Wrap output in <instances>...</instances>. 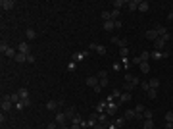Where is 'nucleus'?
Returning a JSON list of instances; mask_svg holds the SVG:
<instances>
[{
	"instance_id": "f257e3e1",
	"label": "nucleus",
	"mask_w": 173,
	"mask_h": 129,
	"mask_svg": "<svg viewBox=\"0 0 173 129\" xmlns=\"http://www.w3.org/2000/svg\"><path fill=\"white\" fill-rule=\"evenodd\" d=\"M12 106H14V102L10 100V96H2V102H0V108H2V112L6 114V112H10L12 110Z\"/></svg>"
},
{
	"instance_id": "f03ea898",
	"label": "nucleus",
	"mask_w": 173,
	"mask_h": 129,
	"mask_svg": "<svg viewBox=\"0 0 173 129\" xmlns=\"http://www.w3.org/2000/svg\"><path fill=\"white\" fill-rule=\"evenodd\" d=\"M106 102H108V100H106ZM119 106H121V102H114V100H112V102H108V106H106V114L114 116L115 112L119 110Z\"/></svg>"
},
{
	"instance_id": "7ed1b4c3",
	"label": "nucleus",
	"mask_w": 173,
	"mask_h": 129,
	"mask_svg": "<svg viewBox=\"0 0 173 129\" xmlns=\"http://www.w3.org/2000/svg\"><path fill=\"white\" fill-rule=\"evenodd\" d=\"M96 77H98V85H100L102 89L110 85V81H108V71H100V73H98Z\"/></svg>"
},
{
	"instance_id": "20e7f679",
	"label": "nucleus",
	"mask_w": 173,
	"mask_h": 129,
	"mask_svg": "<svg viewBox=\"0 0 173 129\" xmlns=\"http://www.w3.org/2000/svg\"><path fill=\"white\" fill-rule=\"evenodd\" d=\"M62 104H64L62 100H48V102H46V110H50V112H58Z\"/></svg>"
},
{
	"instance_id": "39448f33",
	"label": "nucleus",
	"mask_w": 173,
	"mask_h": 129,
	"mask_svg": "<svg viewBox=\"0 0 173 129\" xmlns=\"http://www.w3.org/2000/svg\"><path fill=\"white\" fill-rule=\"evenodd\" d=\"M54 122L58 123V125H65V122H67V118H65V112L58 110V112H56V119H54Z\"/></svg>"
},
{
	"instance_id": "423d86ee",
	"label": "nucleus",
	"mask_w": 173,
	"mask_h": 129,
	"mask_svg": "<svg viewBox=\"0 0 173 129\" xmlns=\"http://www.w3.org/2000/svg\"><path fill=\"white\" fill-rule=\"evenodd\" d=\"M125 83H135V85H141V77H137V75H133V73H129V71H127V73H125Z\"/></svg>"
},
{
	"instance_id": "0eeeda50",
	"label": "nucleus",
	"mask_w": 173,
	"mask_h": 129,
	"mask_svg": "<svg viewBox=\"0 0 173 129\" xmlns=\"http://www.w3.org/2000/svg\"><path fill=\"white\" fill-rule=\"evenodd\" d=\"M89 48H90V50H96L100 56H104V54H106V46H104V44H96V43H92Z\"/></svg>"
},
{
	"instance_id": "6e6552de",
	"label": "nucleus",
	"mask_w": 173,
	"mask_h": 129,
	"mask_svg": "<svg viewBox=\"0 0 173 129\" xmlns=\"http://www.w3.org/2000/svg\"><path fill=\"white\" fill-rule=\"evenodd\" d=\"M169 56V52H160V50H154V52H150V58H154V60H162V58H167Z\"/></svg>"
},
{
	"instance_id": "1a4fd4ad",
	"label": "nucleus",
	"mask_w": 173,
	"mask_h": 129,
	"mask_svg": "<svg viewBox=\"0 0 173 129\" xmlns=\"http://www.w3.org/2000/svg\"><path fill=\"white\" fill-rule=\"evenodd\" d=\"M86 54H89V52H75V54L71 56V62H75V64L83 62V60L86 58Z\"/></svg>"
},
{
	"instance_id": "9d476101",
	"label": "nucleus",
	"mask_w": 173,
	"mask_h": 129,
	"mask_svg": "<svg viewBox=\"0 0 173 129\" xmlns=\"http://www.w3.org/2000/svg\"><path fill=\"white\" fill-rule=\"evenodd\" d=\"M15 6V2L14 0H2V2H0V8H2L4 12H8V10H12V8Z\"/></svg>"
},
{
	"instance_id": "9b49d317",
	"label": "nucleus",
	"mask_w": 173,
	"mask_h": 129,
	"mask_svg": "<svg viewBox=\"0 0 173 129\" xmlns=\"http://www.w3.org/2000/svg\"><path fill=\"white\" fill-rule=\"evenodd\" d=\"M154 48H156V50H160V52H163V50H166V41L158 37V39L154 41Z\"/></svg>"
},
{
	"instance_id": "f8f14e48",
	"label": "nucleus",
	"mask_w": 173,
	"mask_h": 129,
	"mask_svg": "<svg viewBox=\"0 0 173 129\" xmlns=\"http://www.w3.org/2000/svg\"><path fill=\"white\" fill-rule=\"evenodd\" d=\"M18 52H21V54H31V46H29V43H19V48H18Z\"/></svg>"
},
{
	"instance_id": "ddd939ff",
	"label": "nucleus",
	"mask_w": 173,
	"mask_h": 129,
	"mask_svg": "<svg viewBox=\"0 0 173 129\" xmlns=\"http://www.w3.org/2000/svg\"><path fill=\"white\" fill-rule=\"evenodd\" d=\"M154 31L158 33V37H163V35H167V33H169V31H167V27H166V25H160V23L154 27Z\"/></svg>"
},
{
	"instance_id": "4468645a",
	"label": "nucleus",
	"mask_w": 173,
	"mask_h": 129,
	"mask_svg": "<svg viewBox=\"0 0 173 129\" xmlns=\"http://www.w3.org/2000/svg\"><path fill=\"white\" fill-rule=\"evenodd\" d=\"M139 4H141V0H127V10H131V12L139 10Z\"/></svg>"
},
{
	"instance_id": "2eb2a0df",
	"label": "nucleus",
	"mask_w": 173,
	"mask_h": 129,
	"mask_svg": "<svg viewBox=\"0 0 173 129\" xmlns=\"http://www.w3.org/2000/svg\"><path fill=\"white\" fill-rule=\"evenodd\" d=\"M86 85H89L90 89H96L98 87V77H94V75H90V77H86Z\"/></svg>"
},
{
	"instance_id": "dca6fc26",
	"label": "nucleus",
	"mask_w": 173,
	"mask_h": 129,
	"mask_svg": "<svg viewBox=\"0 0 173 129\" xmlns=\"http://www.w3.org/2000/svg\"><path fill=\"white\" fill-rule=\"evenodd\" d=\"M144 110H146V108H144L142 104H137V106H135V114H137L139 119H144Z\"/></svg>"
},
{
	"instance_id": "f3484780",
	"label": "nucleus",
	"mask_w": 173,
	"mask_h": 129,
	"mask_svg": "<svg viewBox=\"0 0 173 129\" xmlns=\"http://www.w3.org/2000/svg\"><path fill=\"white\" fill-rule=\"evenodd\" d=\"M144 37H146V39H148V41H152V43H154V41H156V39H158V33H156V31H154V29H148V31H146V33H144Z\"/></svg>"
},
{
	"instance_id": "a211bd4d",
	"label": "nucleus",
	"mask_w": 173,
	"mask_h": 129,
	"mask_svg": "<svg viewBox=\"0 0 173 129\" xmlns=\"http://www.w3.org/2000/svg\"><path fill=\"white\" fill-rule=\"evenodd\" d=\"M4 56H8V58H15V56H18V50H15V48H12V46H8L6 50L2 52Z\"/></svg>"
},
{
	"instance_id": "6ab92c4d",
	"label": "nucleus",
	"mask_w": 173,
	"mask_h": 129,
	"mask_svg": "<svg viewBox=\"0 0 173 129\" xmlns=\"http://www.w3.org/2000/svg\"><path fill=\"white\" fill-rule=\"evenodd\" d=\"M112 10H119V12H121V8L123 6H127V2H125V0H114V2H112Z\"/></svg>"
},
{
	"instance_id": "aec40b11",
	"label": "nucleus",
	"mask_w": 173,
	"mask_h": 129,
	"mask_svg": "<svg viewBox=\"0 0 173 129\" xmlns=\"http://www.w3.org/2000/svg\"><path fill=\"white\" fill-rule=\"evenodd\" d=\"M18 95H19V98H21V100H27V98H29V89H27V87H21V89L18 91Z\"/></svg>"
},
{
	"instance_id": "412c9836",
	"label": "nucleus",
	"mask_w": 173,
	"mask_h": 129,
	"mask_svg": "<svg viewBox=\"0 0 173 129\" xmlns=\"http://www.w3.org/2000/svg\"><path fill=\"white\" fill-rule=\"evenodd\" d=\"M25 37H27V41H35V39H37V33H35L33 27H29V29L25 31Z\"/></svg>"
},
{
	"instance_id": "4be33fe9",
	"label": "nucleus",
	"mask_w": 173,
	"mask_h": 129,
	"mask_svg": "<svg viewBox=\"0 0 173 129\" xmlns=\"http://www.w3.org/2000/svg\"><path fill=\"white\" fill-rule=\"evenodd\" d=\"M75 116H77V114H75V108H73V106H69L67 110H65V118H67L69 122H71V119L75 118Z\"/></svg>"
},
{
	"instance_id": "5701e85b",
	"label": "nucleus",
	"mask_w": 173,
	"mask_h": 129,
	"mask_svg": "<svg viewBox=\"0 0 173 129\" xmlns=\"http://www.w3.org/2000/svg\"><path fill=\"white\" fill-rule=\"evenodd\" d=\"M112 43H114V44H117L119 48H125V46H127V41H125V39H117V37H114V39H112Z\"/></svg>"
},
{
	"instance_id": "b1692460",
	"label": "nucleus",
	"mask_w": 173,
	"mask_h": 129,
	"mask_svg": "<svg viewBox=\"0 0 173 129\" xmlns=\"http://www.w3.org/2000/svg\"><path fill=\"white\" fill-rule=\"evenodd\" d=\"M106 106H108V102H106V100H102V102L96 106V114H106Z\"/></svg>"
},
{
	"instance_id": "393cba45",
	"label": "nucleus",
	"mask_w": 173,
	"mask_h": 129,
	"mask_svg": "<svg viewBox=\"0 0 173 129\" xmlns=\"http://www.w3.org/2000/svg\"><path fill=\"white\" fill-rule=\"evenodd\" d=\"M98 123H102V125H108V123H110L108 114H98Z\"/></svg>"
},
{
	"instance_id": "a878e982",
	"label": "nucleus",
	"mask_w": 173,
	"mask_h": 129,
	"mask_svg": "<svg viewBox=\"0 0 173 129\" xmlns=\"http://www.w3.org/2000/svg\"><path fill=\"white\" fill-rule=\"evenodd\" d=\"M131 98H133V96H131V92H125V91H123L121 96H119V102H129Z\"/></svg>"
},
{
	"instance_id": "bb28decb",
	"label": "nucleus",
	"mask_w": 173,
	"mask_h": 129,
	"mask_svg": "<svg viewBox=\"0 0 173 129\" xmlns=\"http://www.w3.org/2000/svg\"><path fill=\"white\" fill-rule=\"evenodd\" d=\"M148 85H150V89H156V91H158V89H160V79L158 77L150 79V81H148Z\"/></svg>"
},
{
	"instance_id": "cd10ccee",
	"label": "nucleus",
	"mask_w": 173,
	"mask_h": 129,
	"mask_svg": "<svg viewBox=\"0 0 173 129\" xmlns=\"http://www.w3.org/2000/svg\"><path fill=\"white\" fill-rule=\"evenodd\" d=\"M142 129H154V119H144V122H142Z\"/></svg>"
},
{
	"instance_id": "c85d7f7f",
	"label": "nucleus",
	"mask_w": 173,
	"mask_h": 129,
	"mask_svg": "<svg viewBox=\"0 0 173 129\" xmlns=\"http://www.w3.org/2000/svg\"><path fill=\"white\" fill-rule=\"evenodd\" d=\"M139 67H141V71H142V73H148V71L152 70V67H150V64H148V62H141V66H139Z\"/></svg>"
},
{
	"instance_id": "c756f323",
	"label": "nucleus",
	"mask_w": 173,
	"mask_h": 129,
	"mask_svg": "<svg viewBox=\"0 0 173 129\" xmlns=\"http://www.w3.org/2000/svg\"><path fill=\"white\" fill-rule=\"evenodd\" d=\"M102 27H104V31H114L115 29V23L114 21H104V25H102Z\"/></svg>"
},
{
	"instance_id": "7c9ffc66",
	"label": "nucleus",
	"mask_w": 173,
	"mask_h": 129,
	"mask_svg": "<svg viewBox=\"0 0 173 129\" xmlns=\"http://www.w3.org/2000/svg\"><path fill=\"white\" fill-rule=\"evenodd\" d=\"M123 118H125V119H133V118H137V114H135V108H133V110H127L125 114H123Z\"/></svg>"
},
{
	"instance_id": "2f4dec72",
	"label": "nucleus",
	"mask_w": 173,
	"mask_h": 129,
	"mask_svg": "<svg viewBox=\"0 0 173 129\" xmlns=\"http://www.w3.org/2000/svg\"><path fill=\"white\" fill-rule=\"evenodd\" d=\"M148 8H150V4H148L146 0H141V4H139V10H141V12H148Z\"/></svg>"
},
{
	"instance_id": "473e14b6",
	"label": "nucleus",
	"mask_w": 173,
	"mask_h": 129,
	"mask_svg": "<svg viewBox=\"0 0 173 129\" xmlns=\"http://www.w3.org/2000/svg\"><path fill=\"white\" fill-rule=\"evenodd\" d=\"M100 18L104 19V21H112V14H110L108 10H104V12H102V14H100Z\"/></svg>"
},
{
	"instance_id": "72a5a7b5",
	"label": "nucleus",
	"mask_w": 173,
	"mask_h": 129,
	"mask_svg": "<svg viewBox=\"0 0 173 129\" xmlns=\"http://www.w3.org/2000/svg\"><path fill=\"white\" fill-rule=\"evenodd\" d=\"M15 62H19V64H21V62H27V54H21V52H18V56H15Z\"/></svg>"
},
{
	"instance_id": "f704fd0d",
	"label": "nucleus",
	"mask_w": 173,
	"mask_h": 129,
	"mask_svg": "<svg viewBox=\"0 0 173 129\" xmlns=\"http://www.w3.org/2000/svg\"><path fill=\"white\" fill-rule=\"evenodd\" d=\"M8 96H10V100L14 102V106L19 102V100H21V98H19V95H18V92H12V95H8Z\"/></svg>"
},
{
	"instance_id": "c9c22d12",
	"label": "nucleus",
	"mask_w": 173,
	"mask_h": 129,
	"mask_svg": "<svg viewBox=\"0 0 173 129\" xmlns=\"http://www.w3.org/2000/svg\"><path fill=\"white\" fill-rule=\"evenodd\" d=\"M110 14H112V21H117V19L121 18V12H119V10H112Z\"/></svg>"
},
{
	"instance_id": "e433bc0d",
	"label": "nucleus",
	"mask_w": 173,
	"mask_h": 129,
	"mask_svg": "<svg viewBox=\"0 0 173 129\" xmlns=\"http://www.w3.org/2000/svg\"><path fill=\"white\" fill-rule=\"evenodd\" d=\"M121 66L125 67V70H129V67H131V60L129 58H121Z\"/></svg>"
},
{
	"instance_id": "4c0bfd02",
	"label": "nucleus",
	"mask_w": 173,
	"mask_h": 129,
	"mask_svg": "<svg viewBox=\"0 0 173 129\" xmlns=\"http://www.w3.org/2000/svg\"><path fill=\"white\" fill-rule=\"evenodd\" d=\"M146 95L150 96V98H156V96H158V91H156V89H148V91H146Z\"/></svg>"
},
{
	"instance_id": "58836bf2",
	"label": "nucleus",
	"mask_w": 173,
	"mask_h": 129,
	"mask_svg": "<svg viewBox=\"0 0 173 129\" xmlns=\"http://www.w3.org/2000/svg\"><path fill=\"white\" fill-rule=\"evenodd\" d=\"M139 58H141V62H148V60H150V52H142Z\"/></svg>"
},
{
	"instance_id": "ea45409f",
	"label": "nucleus",
	"mask_w": 173,
	"mask_h": 129,
	"mask_svg": "<svg viewBox=\"0 0 173 129\" xmlns=\"http://www.w3.org/2000/svg\"><path fill=\"white\" fill-rule=\"evenodd\" d=\"M114 123H115V125H117L119 129H121L123 125H125V118H117V119H115V122H114Z\"/></svg>"
},
{
	"instance_id": "a19ab883",
	"label": "nucleus",
	"mask_w": 173,
	"mask_h": 129,
	"mask_svg": "<svg viewBox=\"0 0 173 129\" xmlns=\"http://www.w3.org/2000/svg\"><path fill=\"white\" fill-rule=\"evenodd\" d=\"M75 70H77V64H75V62H69V64H67V71H69V73H73Z\"/></svg>"
},
{
	"instance_id": "79ce46f5",
	"label": "nucleus",
	"mask_w": 173,
	"mask_h": 129,
	"mask_svg": "<svg viewBox=\"0 0 173 129\" xmlns=\"http://www.w3.org/2000/svg\"><path fill=\"white\" fill-rule=\"evenodd\" d=\"M123 87H125V92H131V91H133V89L137 87V85H135V83H125Z\"/></svg>"
},
{
	"instance_id": "37998d69",
	"label": "nucleus",
	"mask_w": 173,
	"mask_h": 129,
	"mask_svg": "<svg viewBox=\"0 0 173 129\" xmlns=\"http://www.w3.org/2000/svg\"><path fill=\"white\" fill-rule=\"evenodd\" d=\"M127 54H129V48H119V56H121V58H127Z\"/></svg>"
},
{
	"instance_id": "c03bdc74",
	"label": "nucleus",
	"mask_w": 173,
	"mask_h": 129,
	"mask_svg": "<svg viewBox=\"0 0 173 129\" xmlns=\"http://www.w3.org/2000/svg\"><path fill=\"white\" fill-rule=\"evenodd\" d=\"M154 118V112L152 110H144V119H152Z\"/></svg>"
},
{
	"instance_id": "a18cd8bd",
	"label": "nucleus",
	"mask_w": 173,
	"mask_h": 129,
	"mask_svg": "<svg viewBox=\"0 0 173 129\" xmlns=\"http://www.w3.org/2000/svg\"><path fill=\"white\" fill-rule=\"evenodd\" d=\"M166 123H173V112H167L166 114Z\"/></svg>"
},
{
	"instance_id": "49530a36",
	"label": "nucleus",
	"mask_w": 173,
	"mask_h": 129,
	"mask_svg": "<svg viewBox=\"0 0 173 129\" xmlns=\"http://www.w3.org/2000/svg\"><path fill=\"white\" fill-rule=\"evenodd\" d=\"M15 108H18V110H23V108H27V106H25V102H23V100H19V102L15 104Z\"/></svg>"
},
{
	"instance_id": "de8ad7c7",
	"label": "nucleus",
	"mask_w": 173,
	"mask_h": 129,
	"mask_svg": "<svg viewBox=\"0 0 173 129\" xmlns=\"http://www.w3.org/2000/svg\"><path fill=\"white\" fill-rule=\"evenodd\" d=\"M46 129H58V123L56 122H50V123H48V127Z\"/></svg>"
},
{
	"instance_id": "09e8293b",
	"label": "nucleus",
	"mask_w": 173,
	"mask_h": 129,
	"mask_svg": "<svg viewBox=\"0 0 173 129\" xmlns=\"http://www.w3.org/2000/svg\"><path fill=\"white\" fill-rule=\"evenodd\" d=\"M141 87H142V91H148V89H150V85H148V81H146V83L142 81V83H141Z\"/></svg>"
},
{
	"instance_id": "8fccbe9b",
	"label": "nucleus",
	"mask_w": 173,
	"mask_h": 129,
	"mask_svg": "<svg viewBox=\"0 0 173 129\" xmlns=\"http://www.w3.org/2000/svg\"><path fill=\"white\" fill-rule=\"evenodd\" d=\"M106 129H119V127H117V125H115V123H112V122H110V123H108V125H106Z\"/></svg>"
},
{
	"instance_id": "3c124183",
	"label": "nucleus",
	"mask_w": 173,
	"mask_h": 129,
	"mask_svg": "<svg viewBox=\"0 0 173 129\" xmlns=\"http://www.w3.org/2000/svg\"><path fill=\"white\" fill-rule=\"evenodd\" d=\"M8 46H10V44H8V43H2V44H0V52H4V50H6Z\"/></svg>"
},
{
	"instance_id": "603ef678",
	"label": "nucleus",
	"mask_w": 173,
	"mask_h": 129,
	"mask_svg": "<svg viewBox=\"0 0 173 129\" xmlns=\"http://www.w3.org/2000/svg\"><path fill=\"white\" fill-rule=\"evenodd\" d=\"M27 62H29V64H35V56L29 54V56H27Z\"/></svg>"
},
{
	"instance_id": "864d4df0",
	"label": "nucleus",
	"mask_w": 173,
	"mask_h": 129,
	"mask_svg": "<svg viewBox=\"0 0 173 129\" xmlns=\"http://www.w3.org/2000/svg\"><path fill=\"white\" fill-rule=\"evenodd\" d=\"M160 39H163V41H166V43H167V41H171V33H167V35H163V37H160Z\"/></svg>"
},
{
	"instance_id": "5fc2aeb1",
	"label": "nucleus",
	"mask_w": 173,
	"mask_h": 129,
	"mask_svg": "<svg viewBox=\"0 0 173 129\" xmlns=\"http://www.w3.org/2000/svg\"><path fill=\"white\" fill-rule=\"evenodd\" d=\"M114 23H115V29H121V25H123L121 19H117V21H114Z\"/></svg>"
},
{
	"instance_id": "6e6d98bb",
	"label": "nucleus",
	"mask_w": 173,
	"mask_h": 129,
	"mask_svg": "<svg viewBox=\"0 0 173 129\" xmlns=\"http://www.w3.org/2000/svg\"><path fill=\"white\" fill-rule=\"evenodd\" d=\"M112 70H115V71H117V70H121V64H114V66H112Z\"/></svg>"
},
{
	"instance_id": "4d7b16f0",
	"label": "nucleus",
	"mask_w": 173,
	"mask_h": 129,
	"mask_svg": "<svg viewBox=\"0 0 173 129\" xmlns=\"http://www.w3.org/2000/svg\"><path fill=\"white\" fill-rule=\"evenodd\" d=\"M92 129H106V125H102V123H96V125H94Z\"/></svg>"
},
{
	"instance_id": "13d9d810",
	"label": "nucleus",
	"mask_w": 173,
	"mask_h": 129,
	"mask_svg": "<svg viewBox=\"0 0 173 129\" xmlns=\"http://www.w3.org/2000/svg\"><path fill=\"white\" fill-rule=\"evenodd\" d=\"M163 129H173V123H166V125H163Z\"/></svg>"
},
{
	"instance_id": "bf43d9fd",
	"label": "nucleus",
	"mask_w": 173,
	"mask_h": 129,
	"mask_svg": "<svg viewBox=\"0 0 173 129\" xmlns=\"http://www.w3.org/2000/svg\"><path fill=\"white\" fill-rule=\"evenodd\" d=\"M69 127H71V129H81V125H77V123H71Z\"/></svg>"
},
{
	"instance_id": "052dcab7",
	"label": "nucleus",
	"mask_w": 173,
	"mask_h": 129,
	"mask_svg": "<svg viewBox=\"0 0 173 129\" xmlns=\"http://www.w3.org/2000/svg\"><path fill=\"white\" fill-rule=\"evenodd\" d=\"M167 19H169V21H173V12H169V14H167Z\"/></svg>"
},
{
	"instance_id": "680f3d73",
	"label": "nucleus",
	"mask_w": 173,
	"mask_h": 129,
	"mask_svg": "<svg viewBox=\"0 0 173 129\" xmlns=\"http://www.w3.org/2000/svg\"><path fill=\"white\" fill-rule=\"evenodd\" d=\"M60 129H71L69 125H60Z\"/></svg>"
}]
</instances>
